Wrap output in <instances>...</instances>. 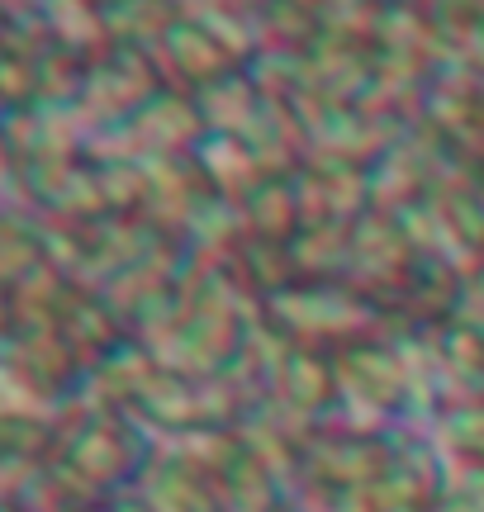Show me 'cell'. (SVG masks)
Instances as JSON below:
<instances>
[]
</instances>
